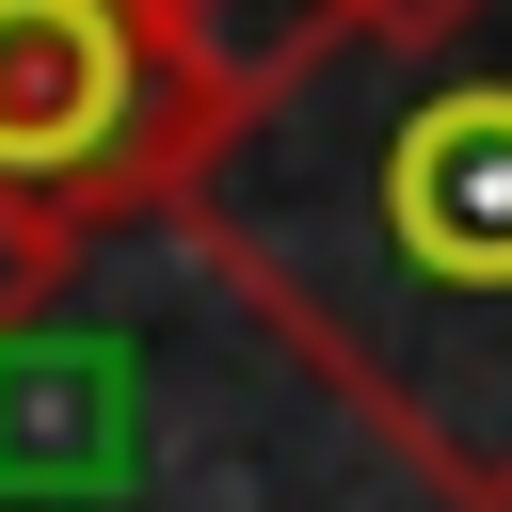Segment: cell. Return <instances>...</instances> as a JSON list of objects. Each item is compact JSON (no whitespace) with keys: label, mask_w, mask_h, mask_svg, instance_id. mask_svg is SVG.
<instances>
[{"label":"cell","mask_w":512,"mask_h":512,"mask_svg":"<svg viewBox=\"0 0 512 512\" xmlns=\"http://www.w3.org/2000/svg\"><path fill=\"white\" fill-rule=\"evenodd\" d=\"M176 240L448 512H512V0L320 32L224 96Z\"/></svg>","instance_id":"1"},{"label":"cell","mask_w":512,"mask_h":512,"mask_svg":"<svg viewBox=\"0 0 512 512\" xmlns=\"http://www.w3.org/2000/svg\"><path fill=\"white\" fill-rule=\"evenodd\" d=\"M336 32H432V16H464V0H320Z\"/></svg>","instance_id":"4"},{"label":"cell","mask_w":512,"mask_h":512,"mask_svg":"<svg viewBox=\"0 0 512 512\" xmlns=\"http://www.w3.org/2000/svg\"><path fill=\"white\" fill-rule=\"evenodd\" d=\"M80 256H96L80 224H48V208H0V336H32V320L80 288Z\"/></svg>","instance_id":"3"},{"label":"cell","mask_w":512,"mask_h":512,"mask_svg":"<svg viewBox=\"0 0 512 512\" xmlns=\"http://www.w3.org/2000/svg\"><path fill=\"white\" fill-rule=\"evenodd\" d=\"M208 128L224 80L176 0H0V208H48L80 240L176 224Z\"/></svg>","instance_id":"2"}]
</instances>
